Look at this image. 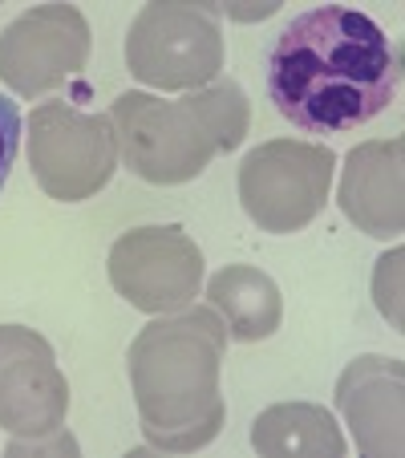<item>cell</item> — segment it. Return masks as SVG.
Segmentation results:
<instances>
[{
	"label": "cell",
	"instance_id": "obj_1",
	"mask_svg": "<svg viewBox=\"0 0 405 458\" xmlns=\"http://www.w3.org/2000/svg\"><path fill=\"white\" fill-rule=\"evenodd\" d=\"M397 89L393 41L345 4L300 13L267 53V98L304 134H345L389 110Z\"/></svg>",
	"mask_w": 405,
	"mask_h": 458
},
{
	"label": "cell",
	"instance_id": "obj_5",
	"mask_svg": "<svg viewBox=\"0 0 405 458\" xmlns=\"http://www.w3.org/2000/svg\"><path fill=\"white\" fill-rule=\"evenodd\" d=\"M25 155L37 187L57 203L89 199L118 171V139L110 118L86 114L61 98L41 102L29 114Z\"/></svg>",
	"mask_w": 405,
	"mask_h": 458
},
{
	"label": "cell",
	"instance_id": "obj_12",
	"mask_svg": "<svg viewBox=\"0 0 405 458\" xmlns=\"http://www.w3.org/2000/svg\"><path fill=\"white\" fill-rule=\"evenodd\" d=\"M207 304L219 312L232 341H267L284 320V301L267 272L227 264L207 280Z\"/></svg>",
	"mask_w": 405,
	"mask_h": 458
},
{
	"label": "cell",
	"instance_id": "obj_8",
	"mask_svg": "<svg viewBox=\"0 0 405 458\" xmlns=\"http://www.w3.org/2000/svg\"><path fill=\"white\" fill-rule=\"evenodd\" d=\"M89 61V21L73 4H33L0 33V81L41 98L78 78Z\"/></svg>",
	"mask_w": 405,
	"mask_h": 458
},
{
	"label": "cell",
	"instance_id": "obj_6",
	"mask_svg": "<svg viewBox=\"0 0 405 458\" xmlns=\"http://www.w3.org/2000/svg\"><path fill=\"white\" fill-rule=\"evenodd\" d=\"M336 155L325 142L272 139L240 166V203L259 232L292 235L320 216L333 187Z\"/></svg>",
	"mask_w": 405,
	"mask_h": 458
},
{
	"label": "cell",
	"instance_id": "obj_9",
	"mask_svg": "<svg viewBox=\"0 0 405 458\" xmlns=\"http://www.w3.org/2000/svg\"><path fill=\"white\" fill-rule=\"evenodd\" d=\"M70 414V381L37 329L0 325V426L17 438L57 434Z\"/></svg>",
	"mask_w": 405,
	"mask_h": 458
},
{
	"label": "cell",
	"instance_id": "obj_2",
	"mask_svg": "<svg viewBox=\"0 0 405 458\" xmlns=\"http://www.w3.org/2000/svg\"><path fill=\"white\" fill-rule=\"evenodd\" d=\"M224 349L227 325L211 304H187L179 312L155 317L130 341V389L139 402L142 434L155 450L190 454L219 434Z\"/></svg>",
	"mask_w": 405,
	"mask_h": 458
},
{
	"label": "cell",
	"instance_id": "obj_16",
	"mask_svg": "<svg viewBox=\"0 0 405 458\" xmlns=\"http://www.w3.org/2000/svg\"><path fill=\"white\" fill-rule=\"evenodd\" d=\"M280 4L272 0V4H259V9H232V4H224V17H235V21H264V17H272Z\"/></svg>",
	"mask_w": 405,
	"mask_h": 458
},
{
	"label": "cell",
	"instance_id": "obj_10",
	"mask_svg": "<svg viewBox=\"0 0 405 458\" xmlns=\"http://www.w3.org/2000/svg\"><path fill=\"white\" fill-rule=\"evenodd\" d=\"M336 406L369 458H401V357H357L336 377Z\"/></svg>",
	"mask_w": 405,
	"mask_h": 458
},
{
	"label": "cell",
	"instance_id": "obj_15",
	"mask_svg": "<svg viewBox=\"0 0 405 458\" xmlns=\"http://www.w3.org/2000/svg\"><path fill=\"white\" fill-rule=\"evenodd\" d=\"M9 454H78V442L61 426L57 434H45V438H13Z\"/></svg>",
	"mask_w": 405,
	"mask_h": 458
},
{
	"label": "cell",
	"instance_id": "obj_7",
	"mask_svg": "<svg viewBox=\"0 0 405 458\" xmlns=\"http://www.w3.org/2000/svg\"><path fill=\"white\" fill-rule=\"evenodd\" d=\"M110 284L130 309L166 317L195 304L203 288V251L182 227L155 224L118 235L110 248Z\"/></svg>",
	"mask_w": 405,
	"mask_h": 458
},
{
	"label": "cell",
	"instance_id": "obj_3",
	"mask_svg": "<svg viewBox=\"0 0 405 458\" xmlns=\"http://www.w3.org/2000/svg\"><path fill=\"white\" fill-rule=\"evenodd\" d=\"M105 118L118 139V158L139 179L158 182V187L198 179L211 166V158L224 155L195 89L179 102H166L147 89H130L110 106Z\"/></svg>",
	"mask_w": 405,
	"mask_h": 458
},
{
	"label": "cell",
	"instance_id": "obj_4",
	"mask_svg": "<svg viewBox=\"0 0 405 458\" xmlns=\"http://www.w3.org/2000/svg\"><path fill=\"white\" fill-rule=\"evenodd\" d=\"M126 65L150 89L211 86L224 70V4H147L130 21Z\"/></svg>",
	"mask_w": 405,
	"mask_h": 458
},
{
	"label": "cell",
	"instance_id": "obj_14",
	"mask_svg": "<svg viewBox=\"0 0 405 458\" xmlns=\"http://www.w3.org/2000/svg\"><path fill=\"white\" fill-rule=\"evenodd\" d=\"M25 122H21V106L13 98H0V191L9 182L13 174V163H17V150H21V134Z\"/></svg>",
	"mask_w": 405,
	"mask_h": 458
},
{
	"label": "cell",
	"instance_id": "obj_11",
	"mask_svg": "<svg viewBox=\"0 0 405 458\" xmlns=\"http://www.w3.org/2000/svg\"><path fill=\"white\" fill-rule=\"evenodd\" d=\"M401 166H405L401 139L361 142V147H353L345 155L336 203H341L349 224H357V232L373 235V240H397L401 235L405 227Z\"/></svg>",
	"mask_w": 405,
	"mask_h": 458
},
{
	"label": "cell",
	"instance_id": "obj_13",
	"mask_svg": "<svg viewBox=\"0 0 405 458\" xmlns=\"http://www.w3.org/2000/svg\"><path fill=\"white\" fill-rule=\"evenodd\" d=\"M251 446L264 458H345V434L316 402H280L251 422Z\"/></svg>",
	"mask_w": 405,
	"mask_h": 458
}]
</instances>
